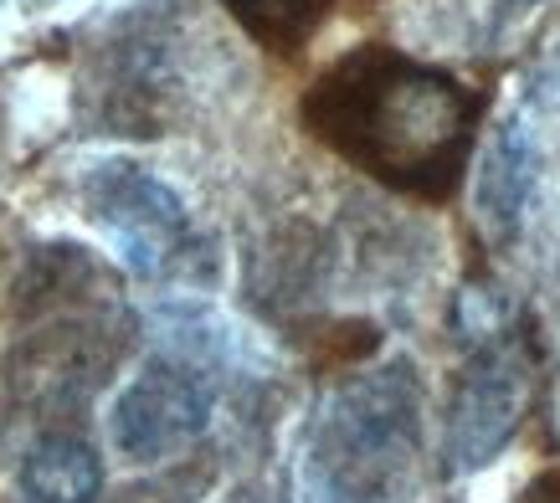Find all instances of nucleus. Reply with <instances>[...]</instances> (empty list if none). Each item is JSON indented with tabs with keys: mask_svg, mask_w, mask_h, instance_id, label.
Listing matches in <instances>:
<instances>
[{
	"mask_svg": "<svg viewBox=\"0 0 560 503\" xmlns=\"http://www.w3.org/2000/svg\"><path fill=\"white\" fill-rule=\"evenodd\" d=\"M304 124L375 180L442 201L474 144V103L447 72L365 42L304 93Z\"/></svg>",
	"mask_w": 560,
	"mask_h": 503,
	"instance_id": "obj_1",
	"label": "nucleus"
},
{
	"mask_svg": "<svg viewBox=\"0 0 560 503\" xmlns=\"http://www.w3.org/2000/svg\"><path fill=\"white\" fill-rule=\"evenodd\" d=\"M422 457V396L411 365L345 381L314 426V483L329 503H411Z\"/></svg>",
	"mask_w": 560,
	"mask_h": 503,
	"instance_id": "obj_2",
	"label": "nucleus"
},
{
	"mask_svg": "<svg viewBox=\"0 0 560 503\" xmlns=\"http://www.w3.org/2000/svg\"><path fill=\"white\" fill-rule=\"evenodd\" d=\"M88 217L114 242L124 268L139 278H165L190 247V217L165 180L139 165H98L83 180Z\"/></svg>",
	"mask_w": 560,
	"mask_h": 503,
	"instance_id": "obj_3",
	"label": "nucleus"
},
{
	"mask_svg": "<svg viewBox=\"0 0 560 503\" xmlns=\"http://www.w3.org/2000/svg\"><path fill=\"white\" fill-rule=\"evenodd\" d=\"M535 401V354L525 339H493L468 360L447 411V457L453 468H483L504 453Z\"/></svg>",
	"mask_w": 560,
	"mask_h": 503,
	"instance_id": "obj_4",
	"label": "nucleus"
},
{
	"mask_svg": "<svg viewBox=\"0 0 560 503\" xmlns=\"http://www.w3.org/2000/svg\"><path fill=\"white\" fill-rule=\"evenodd\" d=\"M114 447L135 463H165L211 426V386L180 360H150L114 401Z\"/></svg>",
	"mask_w": 560,
	"mask_h": 503,
	"instance_id": "obj_5",
	"label": "nucleus"
},
{
	"mask_svg": "<svg viewBox=\"0 0 560 503\" xmlns=\"http://www.w3.org/2000/svg\"><path fill=\"white\" fill-rule=\"evenodd\" d=\"M535 175H540V154H535L529 118L510 114L499 129H493L489 150H483V165H478V180H474L478 226H483L499 247L520 236V221H525Z\"/></svg>",
	"mask_w": 560,
	"mask_h": 503,
	"instance_id": "obj_6",
	"label": "nucleus"
},
{
	"mask_svg": "<svg viewBox=\"0 0 560 503\" xmlns=\"http://www.w3.org/2000/svg\"><path fill=\"white\" fill-rule=\"evenodd\" d=\"M21 493L26 503H98L103 463L83 436L51 432L42 436L21 463Z\"/></svg>",
	"mask_w": 560,
	"mask_h": 503,
	"instance_id": "obj_7",
	"label": "nucleus"
},
{
	"mask_svg": "<svg viewBox=\"0 0 560 503\" xmlns=\"http://www.w3.org/2000/svg\"><path fill=\"white\" fill-rule=\"evenodd\" d=\"M232 16L278 51H293L304 36H314V26L324 21L329 0H226Z\"/></svg>",
	"mask_w": 560,
	"mask_h": 503,
	"instance_id": "obj_8",
	"label": "nucleus"
},
{
	"mask_svg": "<svg viewBox=\"0 0 560 503\" xmlns=\"http://www.w3.org/2000/svg\"><path fill=\"white\" fill-rule=\"evenodd\" d=\"M520 503H560V493H556V483H545V488H529Z\"/></svg>",
	"mask_w": 560,
	"mask_h": 503,
	"instance_id": "obj_9",
	"label": "nucleus"
},
{
	"mask_svg": "<svg viewBox=\"0 0 560 503\" xmlns=\"http://www.w3.org/2000/svg\"><path fill=\"white\" fill-rule=\"evenodd\" d=\"M550 426H556V432H560V411H556V417H550Z\"/></svg>",
	"mask_w": 560,
	"mask_h": 503,
	"instance_id": "obj_10",
	"label": "nucleus"
},
{
	"mask_svg": "<svg viewBox=\"0 0 560 503\" xmlns=\"http://www.w3.org/2000/svg\"><path fill=\"white\" fill-rule=\"evenodd\" d=\"M514 5H529V0H514Z\"/></svg>",
	"mask_w": 560,
	"mask_h": 503,
	"instance_id": "obj_11",
	"label": "nucleus"
},
{
	"mask_svg": "<svg viewBox=\"0 0 560 503\" xmlns=\"http://www.w3.org/2000/svg\"><path fill=\"white\" fill-rule=\"evenodd\" d=\"M556 493H560V478H556Z\"/></svg>",
	"mask_w": 560,
	"mask_h": 503,
	"instance_id": "obj_12",
	"label": "nucleus"
}]
</instances>
